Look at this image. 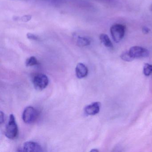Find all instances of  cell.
<instances>
[{
	"instance_id": "cell-15",
	"label": "cell",
	"mask_w": 152,
	"mask_h": 152,
	"mask_svg": "<svg viewBox=\"0 0 152 152\" xmlns=\"http://www.w3.org/2000/svg\"><path fill=\"white\" fill-rule=\"evenodd\" d=\"M26 37L29 39L33 40H38L39 39V37L38 36L30 33L27 34Z\"/></svg>"
},
{
	"instance_id": "cell-16",
	"label": "cell",
	"mask_w": 152,
	"mask_h": 152,
	"mask_svg": "<svg viewBox=\"0 0 152 152\" xmlns=\"http://www.w3.org/2000/svg\"><path fill=\"white\" fill-rule=\"evenodd\" d=\"M4 121H5V115H4L3 112L1 111L0 112V123L1 124H2L4 122Z\"/></svg>"
},
{
	"instance_id": "cell-18",
	"label": "cell",
	"mask_w": 152,
	"mask_h": 152,
	"mask_svg": "<svg viewBox=\"0 0 152 152\" xmlns=\"http://www.w3.org/2000/svg\"><path fill=\"white\" fill-rule=\"evenodd\" d=\"M91 151V152H98V151H99L98 150H97V149H92Z\"/></svg>"
},
{
	"instance_id": "cell-8",
	"label": "cell",
	"mask_w": 152,
	"mask_h": 152,
	"mask_svg": "<svg viewBox=\"0 0 152 152\" xmlns=\"http://www.w3.org/2000/svg\"><path fill=\"white\" fill-rule=\"evenodd\" d=\"M88 69L87 66L82 63H79L75 68L76 76L79 79L85 78L88 74Z\"/></svg>"
},
{
	"instance_id": "cell-1",
	"label": "cell",
	"mask_w": 152,
	"mask_h": 152,
	"mask_svg": "<svg viewBox=\"0 0 152 152\" xmlns=\"http://www.w3.org/2000/svg\"><path fill=\"white\" fill-rule=\"evenodd\" d=\"M18 129L14 115L10 116L9 121L6 126L5 134L6 137L10 139H14L18 136Z\"/></svg>"
},
{
	"instance_id": "cell-5",
	"label": "cell",
	"mask_w": 152,
	"mask_h": 152,
	"mask_svg": "<svg viewBox=\"0 0 152 152\" xmlns=\"http://www.w3.org/2000/svg\"><path fill=\"white\" fill-rule=\"evenodd\" d=\"M131 56L133 58H141L148 56L149 52L145 48L139 46H134L130 48L129 50Z\"/></svg>"
},
{
	"instance_id": "cell-14",
	"label": "cell",
	"mask_w": 152,
	"mask_h": 152,
	"mask_svg": "<svg viewBox=\"0 0 152 152\" xmlns=\"http://www.w3.org/2000/svg\"><path fill=\"white\" fill-rule=\"evenodd\" d=\"M121 57L122 60L126 62H131L134 59L131 56L129 51L123 52L121 55Z\"/></svg>"
},
{
	"instance_id": "cell-3",
	"label": "cell",
	"mask_w": 152,
	"mask_h": 152,
	"mask_svg": "<svg viewBox=\"0 0 152 152\" xmlns=\"http://www.w3.org/2000/svg\"><path fill=\"white\" fill-rule=\"evenodd\" d=\"M39 116L37 110L31 106L26 107L23 114V120L26 124H32L37 120Z\"/></svg>"
},
{
	"instance_id": "cell-10",
	"label": "cell",
	"mask_w": 152,
	"mask_h": 152,
	"mask_svg": "<svg viewBox=\"0 0 152 152\" xmlns=\"http://www.w3.org/2000/svg\"><path fill=\"white\" fill-rule=\"evenodd\" d=\"M90 43V41L86 37L78 36L77 38V44L81 47L88 46Z\"/></svg>"
},
{
	"instance_id": "cell-13",
	"label": "cell",
	"mask_w": 152,
	"mask_h": 152,
	"mask_svg": "<svg viewBox=\"0 0 152 152\" xmlns=\"http://www.w3.org/2000/svg\"><path fill=\"white\" fill-rule=\"evenodd\" d=\"M31 16L30 15L23 16L22 17H14V20L15 21H22L23 22H28L31 19Z\"/></svg>"
},
{
	"instance_id": "cell-4",
	"label": "cell",
	"mask_w": 152,
	"mask_h": 152,
	"mask_svg": "<svg viewBox=\"0 0 152 152\" xmlns=\"http://www.w3.org/2000/svg\"><path fill=\"white\" fill-rule=\"evenodd\" d=\"M32 82L35 88L42 90L48 86L49 83L48 78L43 74H37L33 77Z\"/></svg>"
},
{
	"instance_id": "cell-2",
	"label": "cell",
	"mask_w": 152,
	"mask_h": 152,
	"mask_svg": "<svg viewBox=\"0 0 152 152\" xmlns=\"http://www.w3.org/2000/svg\"><path fill=\"white\" fill-rule=\"evenodd\" d=\"M125 26L121 24H115L111 26L110 33L115 42L118 43L122 40L125 35Z\"/></svg>"
},
{
	"instance_id": "cell-12",
	"label": "cell",
	"mask_w": 152,
	"mask_h": 152,
	"mask_svg": "<svg viewBox=\"0 0 152 152\" xmlns=\"http://www.w3.org/2000/svg\"><path fill=\"white\" fill-rule=\"evenodd\" d=\"M143 72L146 76H149L152 74V65L145 64L143 68Z\"/></svg>"
},
{
	"instance_id": "cell-6",
	"label": "cell",
	"mask_w": 152,
	"mask_h": 152,
	"mask_svg": "<svg viewBox=\"0 0 152 152\" xmlns=\"http://www.w3.org/2000/svg\"><path fill=\"white\" fill-rule=\"evenodd\" d=\"M23 151L25 152H42V148L38 143L34 141H27L25 143Z\"/></svg>"
},
{
	"instance_id": "cell-19",
	"label": "cell",
	"mask_w": 152,
	"mask_h": 152,
	"mask_svg": "<svg viewBox=\"0 0 152 152\" xmlns=\"http://www.w3.org/2000/svg\"><path fill=\"white\" fill-rule=\"evenodd\" d=\"M150 10H151V11H152V5H151V7H150Z\"/></svg>"
},
{
	"instance_id": "cell-17",
	"label": "cell",
	"mask_w": 152,
	"mask_h": 152,
	"mask_svg": "<svg viewBox=\"0 0 152 152\" xmlns=\"http://www.w3.org/2000/svg\"><path fill=\"white\" fill-rule=\"evenodd\" d=\"M150 31V29L148 27L144 26L142 28V32L145 34H148Z\"/></svg>"
},
{
	"instance_id": "cell-11",
	"label": "cell",
	"mask_w": 152,
	"mask_h": 152,
	"mask_svg": "<svg viewBox=\"0 0 152 152\" xmlns=\"http://www.w3.org/2000/svg\"><path fill=\"white\" fill-rule=\"evenodd\" d=\"M38 62L37 58L34 56H31L26 59V66H31L38 64Z\"/></svg>"
},
{
	"instance_id": "cell-9",
	"label": "cell",
	"mask_w": 152,
	"mask_h": 152,
	"mask_svg": "<svg viewBox=\"0 0 152 152\" xmlns=\"http://www.w3.org/2000/svg\"><path fill=\"white\" fill-rule=\"evenodd\" d=\"M99 39L101 43L107 48H113V44L109 39L108 35L105 34H102L99 36Z\"/></svg>"
},
{
	"instance_id": "cell-7",
	"label": "cell",
	"mask_w": 152,
	"mask_h": 152,
	"mask_svg": "<svg viewBox=\"0 0 152 152\" xmlns=\"http://www.w3.org/2000/svg\"><path fill=\"white\" fill-rule=\"evenodd\" d=\"M100 104L99 102H94L85 107L84 112L88 115H95L100 110Z\"/></svg>"
}]
</instances>
